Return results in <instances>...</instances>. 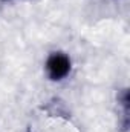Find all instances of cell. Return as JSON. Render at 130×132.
<instances>
[{
    "label": "cell",
    "instance_id": "1",
    "mask_svg": "<svg viewBox=\"0 0 130 132\" xmlns=\"http://www.w3.org/2000/svg\"><path fill=\"white\" fill-rule=\"evenodd\" d=\"M44 75L52 83H61L67 80L73 71V62L69 52L61 49L51 51L44 59Z\"/></svg>",
    "mask_w": 130,
    "mask_h": 132
},
{
    "label": "cell",
    "instance_id": "2",
    "mask_svg": "<svg viewBox=\"0 0 130 132\" xmlns=\"http://www.w3.org/2000/svg\"><path fill=\"white\" fill-rule=\"evenodd\" d=\"M116 100H118V109H119L121 117H123V120H121L123 129H124V131H127V128H129V104H130L129 89H127V88L121 89V91L118 92Z\"/></svg>",
    "mask_w": 130,
    "mask_h": 132
},
{
    "label": "cell",
    "instance_id": "3",
    "mask_svg": "<svg viewBox=\"0 0 130 132\" xmlns=\"http://www.w3.org/2000/svg\"><path fill=\"white\" fill-rule=\"evenodd\" d=\"M0 2H5V3H8V2H14V0H0Z\"/></svg>",
    "mask_w": 130,
    "mask_h": 132
},
{
    "label": "cell",
    "instance_id": "4",
    "mask_svg": "<svg viewBox=\"0 0 130 132\" xmlns=\"http://www.w3.org/2000/svg\"><path fill=\"white\" fill-rule=\"evenodd\" d=\"M26 132H32V129H26Z\"/></svg>",
    "mask_w": 130,
    "mask_h": 132
}]
</instances>
